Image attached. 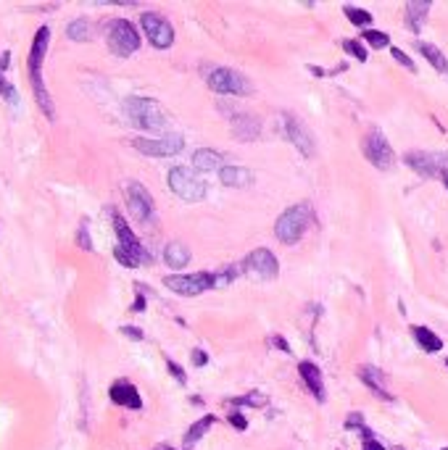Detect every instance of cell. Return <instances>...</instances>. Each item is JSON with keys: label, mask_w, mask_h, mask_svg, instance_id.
Listing matches in <instances>:
<instances>
[{"label": "cell", "mask_w": 448, "mask_h": 450, "mask_svg": "<svg viewBox=\"0 0 448 450\" xmlns=\"http://www.w3.org/2000/svg\"><path fill=\"white\" fill-rule=\"evenodd\" d=\"M130 311H135V314L145 311V295H143V287H140V285H137V298H135V303L130 305Z\"/></svg>", "instance_id": "38"}, {"label": "cell", "mask_w": 448, "mask_h": 450, "mask_svg": "<svg viewBox=\"0 0 448 450\" xmlns=\"http://www.w3.org/2000/svg\"><path fill=\"white\" fill-rule=\"evenodd\" d=\"M227 403H230V406H250V408H259V406H266V395H261V393H248V395L227 400Z\"/></svg>", "instance_id": "30"}, {"label": "cell", "mask_w": 448, "mask_h": 450, "mask_svg": "<svg viewBox=\"0 0 448 450\" xmlns=\"http://www.w3.org/2000/svg\"><path fill=\"white\" fill-rule=\"evenodd\" d=\"M140 24H143L145 37L150 40L153 48H158V51L171 48V42H174V29H171V24L164 19V16L148 11V14L140 16Z\"/></svg>", "instance_id": "13"}, {"label": "cell", "mask_w": 448, "mask_h": 450, "mask_svg": "<svg viewBox=\"0 0 448 450\" xmlns=\"http://www.w3.org/2000/svg\"><path fill=\"white\" fill-rule=\"evenodd\" d=\"M8 58H11V55H8V51L0 55V71H6V69H8Z\"/></svg>", "instance_id": "43"}, {"label": "cell", "mask_w": 448, "mask_h": 450, "mask_svg": "<svg viewBox=\"0 0 448 450\" xmlns=\"http://www.w3.org/2000/svg\"><path fill=\"white\" fill-rule=\"evenodd\" d=\"M77 245L82 248V251H92V240H90V232H87V224H82L77 229Z\"/></svg>", "instance_id": "34"}, {"label": "cell", "mask_w": 448, "mask_h": 450, "mask_svg": "<svg viewBox=\"0 0 448 450\" xmlns=\"http://www.w3.org/2000/svg\"><path fill=\"white\" fill-rule=\"evenodd\" d=\"M164 261H166V266H171V269H184V266L190 264V251L184 248L182 242H169V245L164 248Z\"/></svg>", "instance_id": "26"}, {"label": "cell", "mask_w": 448, "mask_h": 450, "mask_svg": "<svg viewBox=\"0 0 448 450\" xmlns=\"http://www.w3.org/2000/svg\"><path fill=\"white\" fill-rule=\"evenodd\" d=\"M232 134L240 143H253L261 134V121L248 116V114H235L232 116Z\"/></svg>", "instance_id": "17"}, {"label": "cell", "mask_w": 448, "mask_h": 450, "mask_svg": "<svg viewBox=\"0 0 448 450\" xmlns=\"http://www.w3.org/2000/svg\"><path fill=\"white\" fill-rule=\"evenodd\" d=\"M390 55H393L395 61H398V64H401V66H406L408 71H417V66H414V61H411V58H408V55L404 53V51H401V48H390Z\"/></svg>", "instance_id": "36"}, {"label": "cell", "mask_w": 448, "mask_h": 450, "mask_svg": "<svg viewBox=\"0 0 448 450\" xmlns=\"http://www.w3.org/2000/svg\"><path fill=\"white\" fill-rule=\"evenodd\" d=\"M0 95H3V100H8V103H16L19 100V93H16V87H13L11 82L6 80V74L0 71Z\"/></svg>", "instance_id": "32"}, {"label": "cell", "mask_w": 448, "mask_h": 450, "mask_svg": "<svg viewBox=\"0 0 448 450\" xmlns=\"http://www.w3.org/2000/svg\"><path fill=\"white\" fill-rule=\"evenodd\" d=\"M446 366H448V356H446Z\"/></svg>", "instance_id": "48"}, {"label": "cell", "mask_w": 448, "mask_h": 450, "mask_svg": "<svg viewBox=\"0 0 448 450\" xmlns=\"http://www.w3.org/2000/svg\"><path fill=\"white\" fill-rule=\"evenodd\" d=\"M309 71H311L314 77H327V71H325V69H319V66H309Z\"/></svg>", "instance_id": "44"}, {"label": "cell", "mask_w": 448, "mask_h": 450, "mask_svg": "<svg viewBox=\"0 0 448 450\" xmlns=\"http://www.w3.org/2000/svg\"><path fill=\"white\" fill-rule=\"evenodd\" d=\"M124 114L130 116L135 127L148 129V132H166L171 127V116L153 98H137V95H132V98L124 100Z\"/></svg>", "instance_id": "2"}, {"label": "cell", "mask_w": 448, "mask_h": 450, "mask_svg": "<svg viewBox=\"0 0 448 450\" xmlns=\"http://www.w3.org/2000/svg\"><path fill=\"white\" fill-rule=\"evenodd\" d=\"M272 345H275V348H279L282 353H290V345L285 343V337H279V334H277V337H272Z\"/></svg>", "instance_id": "42"}, {"label": "cell", "mask_w": 448, "mask_h": 450, "mask_svg": "<svg viewBox=\"0 0 448 450\" xmlns=\"http://www.w3.org/2000/svg\"><path fill=\"white\" fill-rule=\"evenodd\" d=\"M345 429H359V432H361V429H364V416H361V413H348V419H345Z\"/></svg>", "instance_id": "37"}, {"label": "cell", "mask_w": 448, "mask_h": 450, "mask_svg": "<svg viewBox=\"0 0 448 450\" xmlns=\"http://www.w3.org/2000/svg\"><path fill=\"white\" fill-rule=\"evenodd\" d=\"M121 332H124L127 337H132V340H143L145 337L143 330H137V327H121Z\"/></svg>", "instance_id": "41"}, {"label": "cell", "mask_w": 448, "mask_h": 450, "mask_svg": "<svg viewBox=\"0 0 448 450\" xmlns=\"http://www.w3.org/2000/svg\"><path fill=\"white\" fill-rule=\"evenodd\" d=\"M430 0H408L406 6H404V14H406V27L414 32V35H420L422 32V24H424V19H427V11H430Z\"/></svg>", "instance_id": "19"}, {"label": "cell", "mask_w": 448, "mask_h": 450, "mask_svg": "<svg viewBox=\"0 0 448 450\" xmlns=\"http://www.w3.org/2000/svg\"><path fill=\"white\" fill-rule=\"evenodd\" d=\"M361 450H388L382 445L380 440H374V437H369V440H361Z\"/></svg>", "instance_id": "40"}, {"label": "cell", "mask_w": 448, "mask_h": 450, "mask_svg": "<svg viewBox=\"0 0 448 450\" xmlns=\"http://www.w3.org/2000/svg\"><path fill=\"white\" fill-rule=\"evenodd\" d=\"M417 51L424 55V61H427L438 74H448V58L440 53V48H435L433 42H417Z\"/></svg>", "instance_id": "23"}, {"label": "cell", "mask_w": 448, "mask_h": 450, "mask_svg": "<svg viewBox=\"0 0 448 450\" xmlns=\"http://www.w3.org/2000/svg\"><path fill=\"white\" fill-rule=\"evenodd\" d=\"M404 163L408 169L424 177V179H440L448 172V156L446 153H424V150H408L404 156Z\"/></svg>", "instance_id": "7"}, {"label": "cell", "mask_w": 448, "mask_h": 450, "mask_svg": "<svg viewBox=\"0 0 448 450\" xmlns=\"http://www.w3.org/2000/svg\"><path fill=\"white\" fill-rule=\"evenodd\" d=\"M132 147L143 156H150V159H171L177 156L184 147V140L180 134H166V137H158V140H148V137H135L130 140Z\"/></svg>", "instance_id": "10"}, {"label": "cell", "mask_w": 448, "mask_h": 450, "mask_svg": "<svg viewBox=\"0 0 448 450\" xmlns=\"http://www.w3.org/2000/svg\"><path fill=\"white\" fill-rule=\"evenodd\" d=\"M105 42L114 55L130 58L140 48V32L127 19H114V21H108V29H105Z\"/></svg>", "instance_id": "4"}, {"label": "cell", "mask_w": 448, "mask_h": 450, "mask_svg": "<svg viewBox=\"0 0 448 450\" xmlns=\"http://www.w3.org/2000/svg\"><path fill=\"white\" fill-rule=\"evenodd\" d=\"M166 369H169V374L180 384H187V374H184V369L180 366V363H177V361H171V358H169V361H166Z\"/></svg>", "instance_id": "35"}, {"label": "cell", "mask_w": 448, "mask_h": 450, "mask_svg": "<svg viewBox=\"0 0 448 450\" xmlns=\"http://www.w3.org/2000/svg\"><path fill=\"white\" fill-rule=\"evenodd\" d=\"M209 87L214 93L222 95H250L253 84L248 82L245 74H240L235 69H214L209 74Z\"/></svg>", "instance_id": "9"}, {"label": "cell", "mask_w": 448, "mask_h": 450, "mask_svg": "<svg viewBox=\"0 0 448 450\" xmlns=\"http://www.w3.org/2000/svg\"><path fill=\"white\" fill-rule=\"evenodd\" d=\"M440 182H443V185H446V190H448V172L443 174V177H440Z\"/></svg>", "instance_id": "46"}, {"label": "cell", "mask_w": 448, "mask_h": 450, "mask_svg": "<svg viewBox=\"0 0 448 450\" xmlns=\"http://www.w3.org/2000/svg\"><path fill=\"white\" fill-rule=\"evenodd\" d=\"M343 51H345V53H351L354 58H359L361 64H364V61L369 58L367 48H364V45H361L359 40H345V42H343Z\"/></svg>", "instance_id": "31"}, {"label": "cell", "mask_w": 448, "mask_h": 450, "mask_svg": "<svg viewBox=\"0 0 448 450\" xmlns=\"http://www.w3.org/2000/svg\"><path fill=\"white\" fill-rule=\"evenodd\" d=\"M298 374H301L303 384L309 387V393L322 403V400H325V379H322L319 366L311 363V361H301V363H298Z\"/></svg>", "instance_id": "18"}, {"label": "cell", "mask_w": 448, "mask_h": 450, "mask_svg": "<svg viewBox=\"0 0 448 450\" xmlns=\"http://www.w3.org/2000/svg\"><path fill=\"white\" fill-rule=\"evenodd\" d=\"M124 198H127L130 213L137 219V222H140V224L153 222V216H156L153 198H150V192H148L140 182H127V185H124Z\"/></svg>", "instance_id": "11"}, {"label": "cell", "mask_w": 448, "mask_h": 450, "mask_svg": "<svg viewBox=\"0 0 448 450\" xmlns=\"http://www.w3.org/2000/svg\"><path fill=\"white\" fill-rule=\"evenodd\" d=\"M440 450H448V448H440Z\"/></svg>", "instance_id": "49"}, {"label": "cell", "mask_w": 448, "mask_h": 450, "mask_svg": "<svg viewBox=\"0 0 448 450\" xmlns=\"http://www.w3.org/2000/svg\"><path fill=\"white\" fill-rule=\"evenodd\" d=\"M390 450H404V448H390Z\"/></svg>", "instance_id": "47"}, {"label": "cell", "mask_w": 448, "mask_h": 450, "mask_svg": "<svg viewBox=\"0 0 448 450\" xmlns=\"http://www.w3.org/2000/svg\"><path fill=\"white\" fill-rule=\"evenodd\" d=\"M193 366H198V369H200V366H206V363H209V356H206V350H200V348H198V350H193Z\"/></svg>", "instance_id": "39"}, {"label": "cell", "mask_w": 448, "mask_h": 450, "mask_svg": "<svg viewBox=\"0 0 448 450\" xmlns=\"http://www.w3.org/2000/svg\"><path fill=\"white\" fill-rule=\"evenodd\" d=\"M411 334L420 343V348H424V353H440L443 350V340L433 330H427V327H411Z\"/></svg>", "instance_id": "25"}, {"label": "cell", "mask_w": 448, "mask_h": 450, "mask_svg": "<svg viewBox=\"0 0 448 450\" xmlns=\"http://www.w3.org/2000/svg\"><path fill=\"white\" fill-rule=\"evenodd\" d=\"M219 179H222V185H227V187H248V185H253L256 174L250 172V169H245V166L230 163V166H222Z\"/></svg>", "instance_id": "20"}, {"label": "cell", "mask_w": 448, "mask_h": 450, "mask_svg": "<svg viewBox=\"0 0 448 450\" xmlns=\"http://www.w3.org/2000/svg\"><path fill=\"white\" fill-rule=\"evenodd\" d=\"M193 169H200V172H214L219 169L222 172V153L211 150V147H200L193 153Z\"/></svg>", "instance_id": "22"}, {"label": "cell", "mask_w": 448, "mask_h": 450, "mask_svg": "<svg viewBox=\"0 0 448 450\" xmlns=\"http://www.w3.org/2000/svg\"><path fill=\"white\" fill-rule=\"evenodd\" d=\"M153 450H174V448H171V445H166V442H161V445H156Z\"/></svg>", "instance_id": "45"}, {"label": "cell", "mask_w": 448, "mask_h": 450, "mask_svg": "<svg viewBox=\"0 0 448 450\" xmlns=\"http://www.w3.org/2000/svg\"><path fill=\"white\" fill-rule=\"evenodd\" d=\"M164 285L177 295L193 298L206 290H214L219 285V279L214 271H196V274H169V277H164Z\"/></svg>", "instance_id": "6"}, {"label": "cell", "mask_w": 448, "mask_h": 450, "mask_svg": "<svg viewBox=\"0 0 448 450\" xmlns=\"http://www.w3.org/2000/svg\"><path fill=\"white\" fill-rule=\"evenodd\" d=\"M90 35H92V24L87 19H74V21L66 24V37H69V40L85 42V40H90Z\"/></svg>", "instance_id": "27"}, {"label": "cell", "mask_w": 448, "mask_h": 450, "mask_svg": "<svg viewBox=\"0 0 448 450\" xmlns=\"http://www.w3.org/2000/svg\"><path fill=\"white\" fill-rule=\"evenodd\" d=\"M166 182H169L171 192L180 195L182 200H187V203H198V200L206 198V192H209L206 182L193 169H187V166H174L169 177H166Z\"/></svg>", "instance_id": "5"}, {"label": "cell", "mask_w": 448, "mask_h": 450, "mask_svg": "<svg viewBox=\"0 0 448 450\" xmlns=\"http://www.w3.org/2000/svg\"><path fill=\"white\" fill-rule=\"evenodd\" d=\"M214 424H216V416H211V413H206V416H200V419H198V422L193 424V426H190L187 432H184V440H182L184 450H190V448H193V445H196L198 440H200V437H203V435H206V432H209V429H211V426H214Z\"/></svg>", "instance_id": "24"}, {"label": "cell", "mask_w": 448, "mask_h": 450, "mask_svg": "<svg viewBox=\"0 0 448 450\" xmlns=\"http://www.w3.org/2000/svg\"><path fill=\"white\" fill-rule=\"evenodd\" d=\"M343 11H345V16H348V21H351L354 27H361V29H364V32H367L369 24H372V19H374V16L369 14L367 8H356V6H345Z\"/></svg>", "instance_id": "28"}, {"label": "cell", "mask_w": 448, "mask_h": 450, "mask_svg": "<svg viewBox=\"0 0 448 450\" xmlns=\"http://www.w3.org/2000/svg\"><path fill=\"white\" fill-rule=\"evenodd\" d=\"M48 45H51V29L40 27L32 37V45H29V82H32V93H35V100H37L40 111L45 114L48 121H55V106H53V98L45 87V80H42V64H45V53H48Z\"/></svg>", "instance_id": "1"}, {"label": "cell", "mask_w": 448, "mask_h": 450, "mask_svg": "<svg viewBox=\"0 0 448 450\" xmlns=\"http://www.w3.org/2000/svg\"><path fill=\"white\" fill-rule=\"evenodd\" d=\"M311 222V206L309 203H295L285 213H279L275 224V235L285 245H295L306 235V226Z\"/></svg>", "instance_id": "3"}, {"label": "cell", "mask_w": 448, "mask_h": 450, "mask_svg": "<svg viewBox=\"0 0 448 450\" xmlns=\"http://www.w3.org/2000/svg\"><path fill=\"white\" fill-rule=\"evenodd\" d=\"M282 129H285V137H288L293 145L301 150L306 159H311L314 156V137L311 132L306 129V124H303L298 116H293V114H282Z\"/></svg>", "instance_id": "14"}, {"label": "cell", "mask_w": 448, "mask_h": 450, "mask_svg": "<svg viewBox=\"0 0 448 450\" xmlns=\"http://www.w3.org/2000/svg\"><path fill=\"white\" fill-rule=\"evenodd\" d=\"M111 222H114V232H117V240H119L117 248L127 251L132 258H137L140 264H150V261H153V255L145 251V245L137 240V235L132 232L130 226H127V222H124L117 211H111Z\"/></svg>", "instance_id": "12"}, {"label": "cell", "mask_w": 448, "mask_h": 450, "mask_svg": "<svg viewBox=\"0 0 448 450\" xmlns=\"http://www.w3.org/2000/svg\"><path fill=\"white\" fill-rule=\"evenodd\" d=\"M361 37H364V42H367L369 48H388V45H390V37H388L385 32H377V29L361 32Z\"/></svg>", "instance_id": "29"}, {"label": "cell", "mask_w": 448, "mask_h": 450, "mask_svg": "<svg viewBox=\"0 0 448 450\" xmlns=\"http://www.w3.org/2000/svg\"><path fill=\"white\" fill-rule=\"evenodd\" d=\"M227 422H230V426H235L237 432H245V429H248V419H245L240 411H232V413L227 416Z\"/></svg>", "instance_id": "33"}, {"label": "cell", "mask_w": 448, "mask_h": 450, "mask_svg": "<svg viewBox=\"0 0 448 450\" xmlns=\"http://www.w3.org/2000/svg\"><path fill=\"white\" fill-rule=\"evenodd\" d=\"M108 397H111V403H117V406H121V408H130V411L143 408L140 390H137L130 379H117V382L108 387Z\"/></svg>", "instance_id": "16"}, {"label": "cell", "mask_w": 448, "mask_h": 450, "mask_svg": "<svg viewBox=\"0 0 448 450\" xmlns=\"http://www.w3.org/2000/svg\"><path fill=\"white\" fill-rule=\"evenodd\" d=\"M243 266H245L248 274L261 279H275L279 274V261H277V255L269 248H256L253 253H248Z\"/></svg>", "instance_id": "15"}, {"label": "cell", "mask_w": 448, "mask_h": 450, "mask_svg": "<svg viewBox=\"0 0 448 450\" xmlns=\"http://www.w3.org/2000/svg\"><path fill=\"white\" fill-rule=\"evenodd\" d=\"M359 379L367 384L369 390H372L377 397L393 400V395H390V393H388V387H385V377H382L380 369H374V366H359Z\"/></svg>", "instance_id": "21"}, {"label": "cell", "mask_w": 448, "mask_h": 450, "mask_svg": "<svg viewBox=\"0 0 448 450\" xmlns=\"http://www.w3.org/2000/svg\"><path fill=\"white\" fill-rule=\"evenodd\" d=\"M361 150H364V156H367V161L374 166V169H382V172L393 169L395 153L380 129H369L367 137H364V143H361Z\"/></svg>", "instance_id": "8"}]
</instances>
